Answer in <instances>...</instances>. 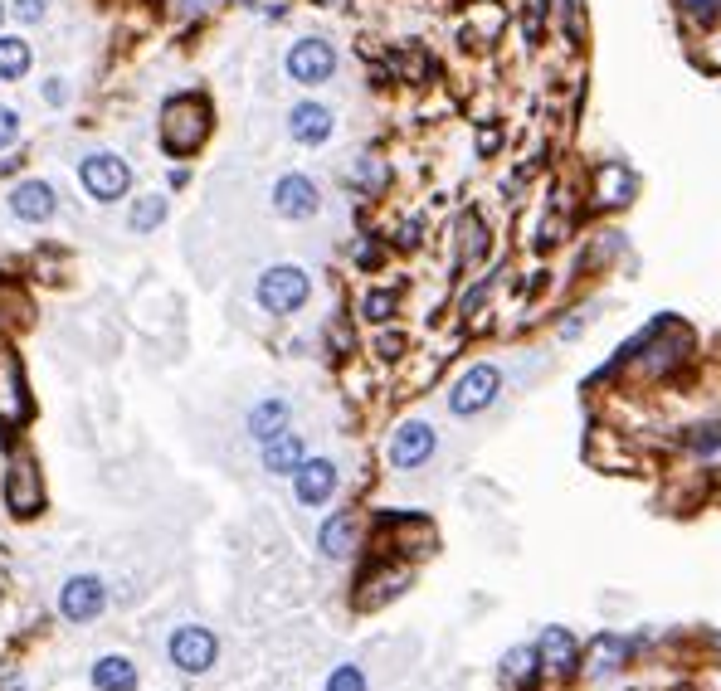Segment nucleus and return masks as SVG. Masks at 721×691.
Returning <instances> with one entry per match:
<instances>
[{"label": "nucleus", "instance_id": "obj_1", "mask_svg": "<svg viewBox=\"0 0 721 691\" xmlns=\"http://www.w3.org/2000/svg\"><path fill=\"white\" fill-rule=\"evenodd\" d=\"M210 137V103L205 93H176L161 103V146L166 156H190Z\"/></svg>", "mask_w": 721, "mask_h": 691}, {"label": "nucleus", "instance_id": "obj_2", "mask_svg": "<svg viewBox=\"0 0 721 691\" xmlns=\"http://www.w3.org/2000/svg\"><path fill=\"white\" fill-rule=\"evenodd\" d=\"M254 297H259V307H264V312H273V317H288V312H298L307 297H312V278H307V268H298V263H273V268H264V273H259V288H254Z\"/></svg>", "mask_w": 721, "mask_h": 691}, {"label": "nucleus", "instance_id": "obj_3", "mask_svg": "<svg viewBox=\"0 0 721 691\" xmlns=\"http://www.w3.org/2000/svg\"><path fill=\"white\" fill-rule=\"evenodd\" d=\"M78 181H83V190H88L98 205H113V200H122V195L132 190V166H127L117 151H93V156H83Z\"/></svg>", "mask_w": 721, "mask_h": 691}, {"label": "nucleus", "instance_id": "obj_4", "mask_svg": "<svg viewBox=\"0 0 721 691\" xmlns=\"http://www.w3.org/2000/svg\"><path fill=\"white\" fill-rule=\"evenodd\" d=\"M497 395H502V370L488 361L468 365L454 380V390H449V414H454V419H473V414H483Z\"/></svg>", "mask_w": 721, "mask_h": 691}, {"label": "nucleus", "instance_id": "obj_5", "mask_svg": "<svg viewBox=\"0 0 721 691\" xmlns=\"http://www.w3.org/2000/svg\"><path fill=\"white\" fill-rule=\"evenodd\" d=\"M166 657H171V667H181L186 677H200V672H210V667H215L220 643H215V633H210V628H200V623H181V628H171Z\"/></svg>", "mask_w": 721, "mask_h": 691}, {"label": "nucleus", "instance_id": "obj_6", "mask_svg": "<svg viewBox=\"0 0 721 691\" xmlns=\"http://www.w3.org/2000/svg\"><path fill=\"white\" fill-rule=\"evenodd\" d=\"M288 78L293 83H303V88H317V83H327L332 73H337V49L327 44V39H317V35H307V39H298L293 49H288Z\"/></svg>", "mask_w": 721, "mask_h": 691}, {"label": "nucleus", "instance_id": "obj_7", "mask_svg": "<svg viewBox=\"0 0 721 691\" xmlns=\"http://www.w3.org/2000/svg\"><path fill=\"white\" fill-rule=\"evenodd\" d=\"M434 448H439L434 424L410 419V424H400V429L390 434V468H395V473H415V468H424V463L434 458Z\"/></svg>", "mask_w": 721, "mask_h": 691}, {"label": "nucleus", "instance_id": "obj_8", "mask_svg": "<svg viewBox=\"0 0 721 691\" xmlns=\"http://www.w3.org/2000/svg\"><path fill=\"white\" fill-rule=\"evenodd\" d=\"M30 419V385H25V370H20V356L10 346H0V424L15 429Z\"/></svg>", "mask_w": 721, "mask_h": 691}, {"label": "nucleus", "instance_id": "obj_9", "mask_svg": "<svg viewBox=\"0 0 721 691\" xmlns=\"http://www.w3.org/2000/svg\"><path fill=\"white\" fill-rule=\"evenodd\" d=\"M103 609H108V584L98 580V575L64 580V589H59V614L69 623H93Z\"/></svg>", "mask_w": 721, "mask_h": 691}, {"label": "nucleus", "instance_id": "obj_10", "mask_svg": "<svg viewBox=\"0 0 721 691\" xmlns=\"http://www.w3.org/2000/svg\"><path fill=\"white\" fill-rule=\"evenodd\" d=\"M273 210L283 219H312L322 210V195H317V185L307 181L303 171H288L273 185Z\"/></svg>", "mask_w": 721, "mask_h": 691}, {"label": "nucleus", "instance_id": "obj_11", "mask_svg": "<svg viewBox=\"0 0 721 691\" xmlns=\"http://www.w3.org/2000/svg\"><path fill=\"white\" fill-rule=\"evenodd\" d=\"M337 463L332 458H307L303 468L293 473V492H298V502L303 507H322V502H332V492H337Z\"/></svg>", "mask_w": 721, "mask_h": 691}, {"label": "nucleus", "instance_id": "obj_12", "mask_svg": "<svg viewBox=\"0 0 721 691\" xmlns=\"http://www.w3.org/2000/svg\"><path fill=\"white\" fill-rule=\"evenodd\" d=\"M288 132H293V142L298 146H322L332 142V132H337V117L332 108H322V103H298V108L288 112Z\"/></svg>", "mask_w": 721, "mask_h": 691}, {"label": "nucleus", "instance_id": "obj_13", "mask_svg": "<svg viewBox=\"0 0 721 691\" xmlns=\"http://www.w3.org/2000/svg\"><path fill=\"white\" fill-rule=\"evenodd\" d=\"M54 210H59V200H54L49 181H25L10 190V215L25 219V224H44V219H54Z\"/></svg>", "mask_w": 721, "mask_h": 691}, {"label": "nucleus", "instance_id": "obj_14", "mask_svg": "<svg viewBox=\"0 0 721 691\" xmlns=\"http://www.w3.org/2000/svg\"><path fill=\"white\" fill-rule=\"evenodd\" d=\"M39 502H44V492H39V473L35 463H15L10 473H5V507L15 511V516H35Z\"/></svg>", "mask_w": 721, "mask_h": 691}, {"label": "nucleus", "instance_id": "obj_15", "mask_svg": "<svg viewBox=\"0 0 721 691\" xmlns=\"http://www.w3.org/2000/svg\"><path fill=\"white\" fill-rule=\"evenodd\" d=\"M307 463V443L303 434H293V429H283V434H273L264 443V473L273 477H293L298 468Z\"/></svg>", "mask_w": 721, "mask_h": 691}, {"label": "nucleus", "instance_id": "obj_16", "mask_svg": "<svg viewBox=\"0 0 721 691\" xmlns=\"http://www.w3.org/2000/svg\"><path fill=\"white\" fill-rule=\"evenodd\" d=\"M317 550H322L327 560H346V555L356 550V516H351V511H332V516L322 521V531H317Z\"/></svg>", "mask_w": 721, "mask_h": 691}, {"label": "nucleus", "instance_id": "obj_17", "mask_svg": "<svg viewBox=\"0 0 721 691\" xmlns=\"http://www.w3.org/2000/svg\"><path fill=\"white\" fill-rule=\"evenodd\" d=\"M536 653H541V667L556 672V677L575 672V638H570V628H546L541 643H536Z\"/></svg>", "mask_w": 721, "mask_h": 691}, {"label": "nucleus", "instance_id": "obj_18", "mask_svg": "<svg viewBox=\"0 0 721 691\" xmlns=\"http://www.w3.org/2000/svg\"><path fill=\"white\" fill-rule=\"evenodd\" d=\"M93 687L98 691H137V667H132V657L122 653H108L93 662Z\"/></svg>", "mask_w": 721, "mask_h": 691}, {"label": "nucleus", "instance_id": "obj_19", "mask_svg": "<svg viewBox=\"0 0 721 691\" xmlns=\"http://www.w3.org/2000/svg\"><path fill=\"white\" fill-rule=\"evenodd\" d=\"M283 429H288V400H259L249 409V434L259 438V443H268Z\"/></svg>", "mask_w": 721, "mask_h": 691}, {"label": "nucleus", "instance_id": "obj_20", "mask_svg": "<svg viewBox=\"0 0 721 691\" xmlns=\"http://www.w3.org/2000/svg\"><path fill=\"white\" fill-rule=\"evenodd\" d=\"M30 73V44L20 35H0V83H15Z\"/></svg>", "mask_w": 721, "mask_h": 691}, {"label": "nucleus", "instance_id": "obj_21", "mask_svg": "<svg viewBox=\"0 0 721 691\" xmlns=\"http://www.w3.org/2000/svg\"><path fill=\"white\" fill-rule=\"evenodd\" d=\"M161 219H166V195H142V200L132 205V215H127V229H132V234H152Z\"/></svg>", "mask_w": 721, "mask_h": 691}, {"label": "nucleus", "instance_id": "obj_22", "mask_svg": "<svg viewBox=\"0 0 721 691\" xmlns=\"http://www.w3.org/2000/svg\"><path fill=\"white\" fill-rule=\"evenodd\" d=\"M536 667H541V653L536 648H512L502 657V682H527Z\"/></svg>", "mask_w": 721, "mask_h": 691}, {"label": "nucleus", "instance_id": "obj_23", "mask_svg": "<svg viewBox=\"0 0 721 691\" xmlns=\"http://www.w3.org/2000/svg\"><path fill=\"white\" fill-rule=\"evenodd\" d=\"M361 317H366V322H390V317H395V292L371 288L361 297Z\"/></svg>", "mask_w": 721, "mask_h": 691}, {"label": "nucleus", "instance_id": "obj_24", "mask_svg": "<svg viewBox=\"0 0 721 691\" xmlns=\"http://www.w3.org/2000/svg\"><path fill=\"white\" fill-rule=\"evenodd\" d=\"M327 691H366V672H361L356 662H342V667H332Z\"/></svg>", "mask_w": 721, "mask_h": 691}, {"label": "nucleus", "instance_id": "obj_25", "mask_svg": "<svg viewBox=\"0 0 721 691\" xmlns=\"http://www.w3.org/2000/svg\"><path fill=\"white\" fill-rule=\"evenodd\" d=\"M351 181L361 185V190H380V185H385V166H380L376 156H361V166H356Z\"/></svg>", "mask_w": 721, "mask_h": 691}, {"label": "nucleus", "instance_id": "obj_26", "mask_svg": "<svg viewBox=\"0 0 721 691\" xmlns=\"http://www.w3.org/2000/svg\"><path fill=\"white\" fill-rule=\"evenodd\" d=\"M624 653H629V643H624V638H600V643H595V667L605 672V667H614Z\"/></svg>", "mask_w": 721, "mask_h": 691}, {"label": "nucleus", "instance_id": "obj_27", "mask_svg": "<svg viewBox=\"0 0 721 691\" xmlns=\"http://www.w3.org/2000/svg\"><path fill=\"white\" fill-rule=\"evenodd\" d=\"M683 10L697 20V25H717L721 15V0H683Z\"/></svg>", "mask_w": 721, "mask_h": 691}, {"label": "nucleus", "instance_id": "obj_28", "mask_svg": "<svg viewBox=\"0 0 721 691\" xmlns=\"http://www.w3.org/2000/svg\"><path fill=\"white\" fill-rule=\"evenodd\" d=\"M15 137H20V112L0 108V151H5V146H15Z\"/></svg>", "mask_w": 721, "mask_h": 691}, {"label": "nucleus", "instance_id": "obj_29", "mask_svg": "<svg viewBox=\"0 0 721 691\" xmlns=\"http://www.w3.org/2000/svg\"><path fill=\"white\" fill-rule=\"evenodd\" d=\"M44 5H49V0H15V15H20L25 25H35L39 15H44Z\"/></svg>", "mask_w": 721, "mask_h": 691}, {"label": "nucleus", "instance_id": "obj_30", "mask_svg": "<svg viewBox=\"0 0 721 691\" xmlns=\"http://www.w3.org/2000/svg\"><path fill=\"white\" fill-rule=\"evenodd\" d=\"M254 10H259L264 20H283V15H288V0H254Z\"/></svg>", "mask_w": 721, "mask_h": 691}, {"label": "nucleus", "instance_id": "obj_31", "mask_svg": "<svg viewBox=\"0 0 721 691\" xmlns=\"http://www.w3.org/2000/svg\"><path fill=\"white\" fill-rule=\"evenodd\" d=\"M44 98H49V103L59 108V103L69 98V88H64V78H49V83H44Z\"/></svg>", "mask_w": 721, "mask_h": 691}, {"label": "nucleus", "instance_id": "obj_32", "mask_svg": "<svg viewBox=\"0 0 721 691\" xmlns=\"http://www.w3.org/2000/svg\"><path fill=\"white\" fill-rule=\"evenodd\" d=\"M400 249H415L419 244V219H410V224H400V239H395Z\"/></svg>", "mask_w": 721, "mask_h": 691}, {"label": "nucleus", "instance_id": "obj_33", "mask_svg": "<svg viewBox=\"0 0 721 691\" xmlns=\"http://www.w3.org/2000/svg\"><path fill=\"white\" fill-rule=\"evenodd\" d=\"M721 448V434L717 429H702V438H697V453H717Z\"/></svg>", "mask_w": 721, "mask_h": 691}, {"label": "nucleus", "instance_id": "obj_34", "mask_svg": "<svg viewBox=\"0 0 721 691\" xmlns=\"http://www.w3.org/2000/svg\"><path fill=\"white\" fill-rule=\"evenodd\" d=\"M483 297H488V278H483V283H478V288L468 292V297H463V312H473V307H478V302H483Z\"/></svg>", "mask_w": 721, "mask_h": 691}, {"label": "nucleus", "instance_id": "obj_35", "mask_svg": "<svg viewBox=\"0 0 721 691\" xmlns=\"http://www.w3.org/2000/svg\"><path fill=\"white\" fill-rule=\"evenodd\" d=\"M356 263H361V268H376V263H380V249H371V244H366V249L356 254Z\"/></svg>", "mask_w": 721, "mask_h": 691}, {"label": "nucleus", "instance_id": "obj_36", "mask_svg": "<svg viewBox=\"0 0 721 691\" xmlns=\"http://www.w3.org/2000/svg\"><path fill=\"white\" fill-rule=\"evenodd\" d=\"M400 346H405V341H400V336H380V356H395V351H400Z\"/></svg>", "mask_w": 721, "mask_h": 691}, {"label": "nucleus", "instance_id": "obj_37", "mask_svg": "<svg viewBox=\"0 0 721 691\" xmlns=\"http://www.w3.org/2000/svg\"><path fill=\"white\" fill-rule=\"evenodd\" d=\"M181 5H186V10H205L210 0H181Z\"/></svg>", "mask_w": 721, "mask_h": 691}, {"label": "nucleus", "instance_id": "obj_38", "mask_svg": "<svg viewBox=\"0 0 721 691\" xmlns=\"http://www.w3.org/2000/svg\"><path fill=\"white\" fill-rule=\"evenodd\" d=\"M0 20H5V5H0Z\"/></svg>", "mask_w": 721, "mask_h": 691}]
</instances>
